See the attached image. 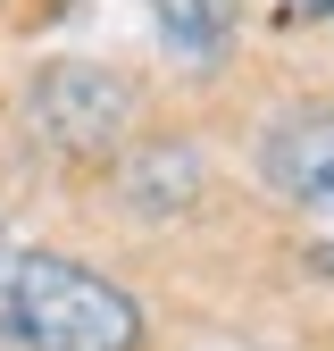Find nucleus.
Segmentation results:
<instances>
[{"mask_svg":"<svg viewBox=\"0 0 334 351\" xmlns=\"http://www.w3.org/2000/svg\"><path fill=\"white\" fill-rule=\"evenodd\" d=\"M0 326L25 351H134L142 343L134 293L92 276L84 259H59V251H25L0 276Z\"/></svg>","mask_w":334,"mask_h":351,"instance_id":"f257e3e1","label":"nucleus"},{"mask_svg":"<svg viewBox=\"0 0 334 351\" xmlns=\"http://www.w3.org/2000/svg\"><path fill=\"white\" fill-rule=\"evenodd\" d=\"M134 109H142L134 75H117L101 59H51L34 75V101H25L34 134L51 151H67V159H101L125 125H134Z\"/></svg>","mask_w":334,"mask_h":351,"instance_id":"f03ea898","label":"nucleus"},{"mask_svg":"<svg viewBox=\"0 0 334 351\" xmlns=\"http://www.w3.org/2000/svg\"><path fill=\"white\" fill-rule=\"evenodd\" d=\"M259 167L284 201H301L309 217H334V117H276Z\"/></svg>","mask_w":334,"mask_h":351,"instance_id":"7ed1b4c3","label":"nucleus"},{"mask_svg":"<svg viewBox=\"0 0 334 351\" xmlns=\"http://www.w3.org/2000/svg\"><path fill=\"white\" fill-rule=\"evenodd\" d=\"M201 151L192 143H151V151H134L117 167V193H125V209L134 217H176V209H192V193H201Z\"/></svg>","mask_w":334,"mask_h":351,"instance_id":"20e7f679","label":"nucleus"},{"mask_svg":"<svg viewBox=\"0 0 334 351\" xmlns=\"http://www.w3.org/2000/svg\"><path fill=\"white\" fill-rule=\"evenodd\" d=\"M159 42L176 59L209 67V59H226V42H234V0H159Z\"/></svg>","mask_w":334,"mask_h":351,"instance_id":"39448f33","label":"nucleus"},{"mask_svg":"<svg viewBox=\"0 0 334 351\" xmlns=\"http://www.w3.org/2000/svg\"><path fill=\"white\" fill-rule=\"evenodd\" d=\"M301 9H326V17H334V0H301Z\"/></svg>","mask_w":334,"mask_h":351,"instance_id":"423d86ee","label":"nucleus"}]
</instances>
